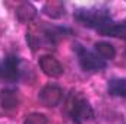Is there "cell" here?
<instances>
[{"label":"cell","instance_id":"2","mask_svg":"<svg viewBox=\"0 0 126 124\" xmlns=\"http://www.w3.org/2000/svg\"><path fill=\"white\" fill-rule=\"evenodd\" d=\"M66 111L75 124H82L94 117V110L90 101L81 92H70L66 101Z\"/></svg>","mask_w":126,"mask_h":124},{"label":"cell","instance_id":"8","mask_svg":"<svg viewBox=\"0 0 126 124\" xmlns=\"http://www.w3.org/2000/svg\"><path fill=\"white\" fill-rule=\"evenodd\" d=\"M0 104L4 110H13L19 105V95L16 89H3L0 91Z\"/></svg>","mask_w":126,"mask_h":124},{"label":"cell","instance_id":"6","mask_svg":"<svg viewBox=\"0 0 126 124\" xmlns=\"http://www.w3.org/2000/svg\"><path fill=\"white\" fill-rule=\"evenodd\" d=\"M38 66L43 70V73L48 77H60L63 74V66L56 57L53 56H41L38 60Z\"/></svg>","mask_w":126,"mask_h":124},{"label":"cell","instance_id":"4","mask_svg":"<svg viewBox=\"0 0 126 124\" xmlns=\"http://www.w3.org/2000/svg\"><path fill=\"white\" fill-rule=\"evenodd\" d=\"M19 57L16 56H7L3 63L0 64V80L1 82H16L21 76V69H19Z\"/></svg>","mask_w":126,"mask_h":124},{"label":"cell","instance_id":"11","mask_svg":"<svg viewBox=\"0 0 126 124\" xmlns=\"http://www.w3.org/2000/svg\"><path fill=\"white\" fill-rule=\"evenodd\" d=\"M37 16V9L31 3H22L16 7V18L21 22H31Z\"/></svg>","mask_w":126,"mask_h":124},{"label":"cell","instance_id":"1","mask_svg":"<svg viewBox=\"0 0 126 124\" xmlns=\"http://www.w3.org/2000/svg\"><path fill=\"white\" fill-rule=\"evenodd\" d=\"M73 18L84 26L93 28L95 31L103 29L104 26L110 25L111 15L110 10L106 7H91V9H78L73 13Z\"/></svg>","mask_w":126,"mask_h":124},{"label":"cell","instance_id":"3","mask_svg":"<svg viewBox=\"0 0 126 124\" xmlns=\"http://www.w3.org/2000/svg\"><path fill=\"white\" fill-rule=\"evenodd\" d=\"M75 51L78 56V62L79 66L85 70V72H98L106 69L107 63L104 62L101 57H98L93 51L87 50L85 47H82L81 44H75Z\"/></svg>","mask_w":126,"mask_h":124},{"label":"cell","instance_id":"10","mask_svg":"<svg viewBox=\"0 0 126 124\" xmlns=\"http://www.w3.org/2000/svg\"><path fill=\"white\" fill-rule=\"evenodd\" d=\"M107 92H109V95H111V96L126 98V79L125 77H119V79L109 80Z\"/></svg>","mask_w":126,"mask_h":124},{"label":"cell","instance_id":"12","mask_svg":"<svg viewBox=\"0 0 126 124\" xmlns=\"http://www.w3.org/2000/svg\"><path fill=\"white\" fill-rule=\"evenodd\" d=\"M94 48H95V51H97V56L101 57L104 62H106V60H111V59H114V56H116V48H114V45H111L110 42H106V41L95 42Z\"/></svg>","mask_w":126,"mask_h":124},{"label":"cell","instance_id":"13","mask_svg":"<svg viewBox=\"0 0 126 124\" xmlns=\"http://www.w3.org/2000/svg\"><path fill=\"white\" fill-rule=\"evenodd\" d=\"M24 124H47V117L41 112H31L25 117Z\"/></svg>","mask_w":126,"mask_h":124},{"label":"cell","instance_id":"5","mask_svg":"<svg viewBox=\"0 0 126 124\" xmlns=\"http://www.w3.org/2000/svg\"><path fill=\"white\" fill-rule=\"evenodd\" d=\"M38 99L41 101V104L44 107L48 108H54L60 104V101L63 99V91L60 86L56 85H47L44 86L40 93H38Z\"/></svg>","mask_w":126,"mask_h":124},{"label":"cell","instance_id":"7","mask_svg":"<svg viewBox=\"0 0 126 124\" xmlns=\"http://www.w3.org/2000/svg\"><path fill=\"white\" fill-rule=\"evenodd\" d=\"M100 35L104 37H113V38H120L126 41V21L122 22H111L110 25L104 26L103 29L97 31Z\"/></svg>","mask_w":126,"mask_h":124},{"label":"cell","instance_id":"9","mask_svg":"<svg viewBox=\"0 0 126 124\" xmlns=\"http://www.w3.org/2000/svg\"><path fill=\"white\" fill-rule=\"evenodd\" d=\"M43 13L51 19H60L64 16L66 13V9H64V4L62 1H57V0H51V1H47L44 6H43Z\"/></svg>","mask_w":126,"mask_h":124}]
</instances>
